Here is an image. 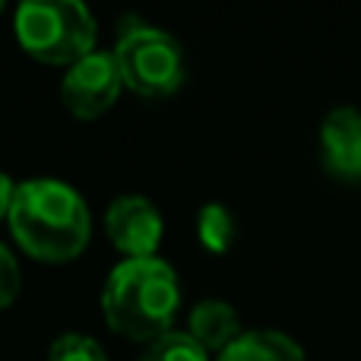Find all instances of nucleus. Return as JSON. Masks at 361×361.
Masks as SVG:
<instances>
[{
  "label": "nucleus",
  "mask_w": 361,
  "mask_h": 361,
  "mask_svg": "<svg viewBox=\"0 0 361 361\" xmlns=\"http://www.w3.org/2000/svg\"><path fill=\"white\" fill-rule=\"evenodd\" d=\"M6 222L19 247L42 263L76 260L92 235L86 200L57 178H32L16 184Z\"/></svg>",
  "instance_id": "f257e3e1"
},
{
  "label": "nucleus",
  "mask_w": 361,
  "mask_h": 361,
  "mask_svg": "<svg viewBox=\"0 0 361 361\" xmlns=\"http://www.w3.org/2000/svg\"><path fill=\"white\" fill-rule=\"evenodd\" d=\"M180 305L178 276L159 257L121 260L102 288V314L108 326L133 343H156L171 333Z\"/></svg>",
  "instance_id": "f03ea898"
},
{
  "label": "nucleus",
  "mask_w": 361,
  "mask_h": 361,
  "mask_svg": "<svg viewBox=\"0 0 361 361\" xmlns=\"http://www.w3.org/2000/svg\"><path fill=\"white\" fill-rule=\"evenodd\" d=\"M13 29L25 54L54 67H73L95 51V19L76 0L19 4Z\"/></svg>",
  "instance_id": "7ed1b4c3"
},
{
  "label": "nucleus",
  "mask_w": 361,
  "mask_h": 361,
  "mask_svg": "<svg viewBox=\"0 0 361 361\" xmlns=\"http://www.w3.org/2000/svg\"><path fill=\"white\" fill-rule=\"evenodd\" d=\"M111 54L124 86L143 99H165L184 82V51L156 25L127 19Z\"/></svg>",
  "instance_id": "20e7f679"
},
{
  "label": "nucleus",
  "mask_w": 361,
  "mask_h": 361,
  "mask_svg": "<svg viewBox=\"0 0 361 361\" xmlns=\"http://www.w3.org/2000/svg\"><path fill=\"white\" fill-rule=\"evenodd\" d=\"M121 70L111 51H92L73 67H67L61 80V102L73 118L95 121L118 102L121 95Z\"/></svg>",
  "instance_id": "39448f33"
},
{
  "label": "nucleus",
  "mask_w": 361,
  "mask_h": 361,
  "mask_svg": "<svg viewBox=\"0 0 361 361\" xmlns=\"http://www.w3.org/2000/svg\"><path fill=\"white\" fill-rule=\"evenodd\" d=\"M105 231L111 244L127 254V260H143L156 257L162 244V216L149 197H118L105 212Z\"/></svg>",
  "instance_id": "423d86ee"
},
{
  "label": "nucleus",
  "mask_w": 361,
  "mask_h": 361,
  "mask_svg": "<svg viewBox=\"0 0 361 361\" xmlns=\"http://www.w3.org/2000/svg\"><path fill=\"white\" fill-rule=\"evenodd\" d=\"M320 149L324 162L339 178H361V111L358 108H336L326 114L320 127Z\"/></svg>",
  "instance_id": "0eeeda50"
},
{
  "label": "nucleus",
  "mask_w": 361,
  "mask_h": 361,
  "mask_svg": "<svg viewBox=\"0 0 361 361\" xmlns=\"http://www.w3.org/2000/svg\"><path fill=\"white\" fill-rule=\"evenodd\" d=\"M241 317L228 301L206 298L190 311L187 320V336L206 352H219L222 355L238 336H241Z\"/></svg>",
  "instance_id": "6e6552de"
},
{
  "label": "nucleus",
  "mask_w": 361,
  "mask_h": 361,
  "mask_svg": "<svg viewBox=\"0 0 361 361\" xmlns=\"http://www.w3.org/2000/svg\"><path fill=\"white\" fill-rule=\"evenodd\" d=\"M219 361H305V352L279 330H244Z\"/></svg>",
  "instance_id": "1a4fd4ad"
},
{
  "label": "nucleus",
  "mask_w": 361,
  "mask_h": 361,
  "mask_svg": "<svg viewBox=\"0 0 361 361\" xmlns=\"http://www.w3.org/2000/svg\"><path fill=\"white\" fill-rule=\"evenodd\" d=\"M197 235L209 254H225L235 241V216L222 203H206L197 216Z\"/></svg>",
  "instance_id": "9d476101"
},
{
  "label": "nucleus",
  "mask_w": 361,
  "mask_h": 361,
  "mask_svg": "<svg viewBox=\"0 0 361 361\" xmlns=\"http://www.w3.org/2000/svg\"><path fill=\"white\" fill-rule=\"evenodd\" d=\"M140 361H209V352L200 349L187 333H165L156 343L146 345V352L140 355Z\"/></svg>",
  "instance_id": "9b49d317"
},
{
  "label": "nucleus",
  "mask_w": 361,
  "mask_h": 361,
  "mask_svg": "<svg viewBox=\"0 0 361 361\" xmlns=\"http://www.w3.org/2000/svg\"><path fill=\"white\" fill-rule=\"evenodd\" d=\"M48 361H108V355L92 336L63 333V336H57L54 343H51Z\"/></svg>",
  "instance_id": "f8f14e48"
},
{
  "label": "nucleus",
  "mask_w": 361,
  "mask_h": 361,
  "mask_svg": "<svg viewBox=\"0 0 361 361\" xmlns=\"http://www.w3.org/2000/svg\"><path fill=\"white\" fill-rule=\"evenodd\" d=\"M19 288H23V273H19L16 257L10 254L6 244H0V311L16 301Z\"/></svg>",
  "instance_id": "ddd939ff"
},
{
  "label": "nucleus",
  "mask_w": 361,
  "mask_h": 361,
  "mask_svg": "<svg viewBox=\"0 0 361 361\" xmlns=\"http://www.w3.org/2000/svg\"><path fill=\"white\" fill-rule=\"evenodd\" d=\"M13 193H16V184L10 180V175L0 171V219L10 216V203H13Z\"/></svg>",
  "instance_id": "4468645a"
},
{
  "label": "nucleus",
  "mask_w": 361,
  "mask_h": 361,
  "mask_svg": "<svg viewBox=\"0 0 361 361\" xmlns=\"http://www.w3.org/2000/svg\"><path fill=\"white\" fill-rule=\"evenodd\" d=\"M0 13H4V4H0Z\"/></svg>",
  "instance_id": "2eb2a0df"
}]
</instances>
